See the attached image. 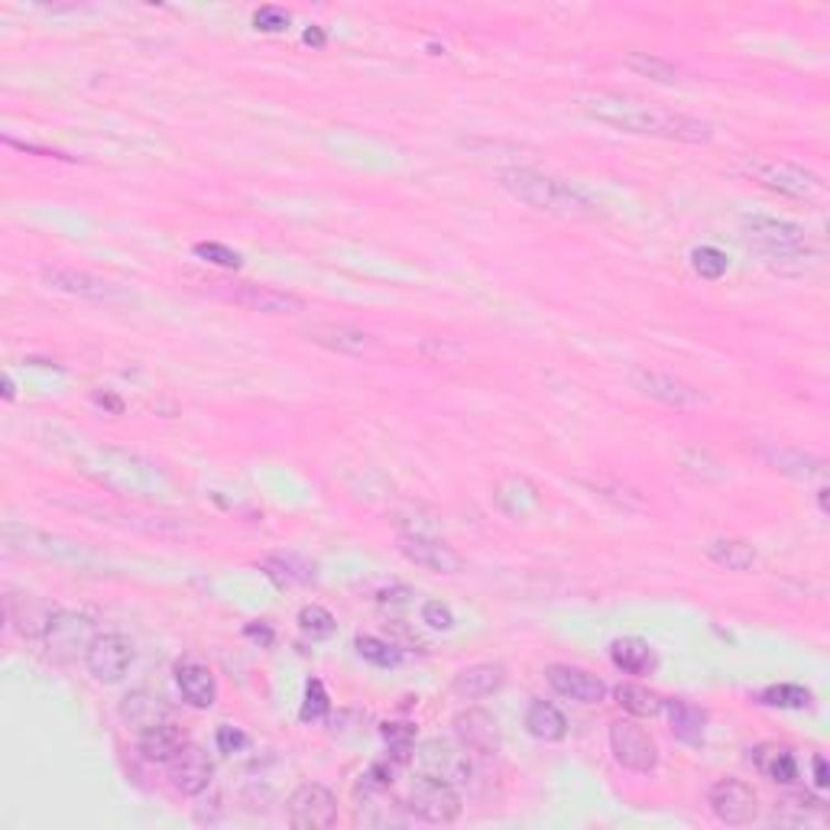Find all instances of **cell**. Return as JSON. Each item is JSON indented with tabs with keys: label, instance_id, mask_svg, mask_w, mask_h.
<instances>
[{
	"label": "cell",
	"instance_id": "obj_33",
	"mask_svg": "<svg viewBox=\"0 0 830 830\" xmlns=\"http://www.w3.org/2000/svg\"><path fill=\"white\" fill-rule=\"evenodd\" d=\"M354 649H357V655L364 662H370L377 668H396L402 662V649L392 639L386 642L380 637H357L354 639Z\"/></svg>",
	"mask_w": 830,
	"mask_h": 830
},
{
	"label": "cell",
	"instance_id": "obj_16",
	"mask_svg": "<svg viewBox=\"0 0 830 830\" xmlns=\"http://www.w3.org/2000/svg\"><path fill=\"white\" fill-rule=\"evenodd\" d=\"M412 760H419V766H422L425 775L445 778L451 785L471 778V760H467V750H464V746H451V743H442V740H429V743H422V746L412 753Z\"/></svg>",
	"mask_w": 830,
	"mask_h": 830
},
{
	"label": "cell",
	"instance_id": "obj_28",
	"mask_svg": "<svg viewBox=\"0 0 830 830\" xmlns=\"http://www.w3.org/2000/svg\"><path fill=\"white\" fill-rule=\"evenodd\" d=\"M525 730L542 743H558L568 737V717L555 704L532 701L525 710Z\"/></svg>",
	"mask_w": 830,
	"mask_h": 830
},
{
	"label": "cell",
	"instance_id": "obj_42",
	"mask_svg": "<svg viewBox=\"0 0 830 830\" xmlns=\"http://www.w3.org/2000/svg\"><path fill=\"white\" fill-rule=\"evenodd\" d=\"M422 623H429L432 630H454V613H451V607L442 604V600H425L422 604Z\"/></svg>",
	"mask_w": 830,
	"mask_h": 830
},
{
	"label": "cell",
	"instance_id": "obj_22",
	"mask_svg": "<svg viewBox=\"0 0 830 830\" xmlns=\"http://www.w3.org/2000/svg\"><path fill=\"white\" fill-rule=\"evenodd\" d=\"M176 685L182 691V701L195 710H208L218 704V678L208 665L201 662H179L176 665Z\"/></svg>",
	"mask_w": 830,
	"mask_h": 830
},
{
	"label": "cell",
	"instance_id": "obj_23",
	"mask_svg": "<svg viewBox=\"0 0 830 830\" xmlns=\"http://www.w3.org/2000/svg\"><path fill=\"white\" fill-rule=\"evenodd\" d=\"M182 746H186V740H182L179 727H173L169 720L150 723V727H143L140 737H136V750H140V756H143L146 763H166V766H169V763L179 756Z\"/></svg>",
	"mask_w": 830,
	"mask_h": 830
},
{
	"label": "cell",
	"instance_id": "obj_50",
	"mask_svg": "<svg viewBox=\"0 0 830 830\" xmlns=\"http://www.w3.org/2000/svg\"><path fill=\"white\" fill-rule=\"evenodd\" d=\"M818 507H821V512H828V510H830V503H828V487H818Z\"/></svg>",
	"mask_w": 830,
	"mask_h": 830
},
{
	"label": "cell",
	"instance_id": "obj_7",
	"mask_svg": "<svg viewBox=\"0 0 830 830\" xmlns=\"http://www.w3.org/2000/svg\"><path fill=\"white\" fill-rule=\"evenodd\" d=\"M43 283L56 292L75 296V299H88V302H128L130 292L121 289L118 283L95 276L88 269H75V266H49L43 269Z\"/></svg>",
	"mask_w": 830,
	"mask_h": 830
},
{
	"label": "cell",
	"instance_id": "obj_29",
	"mask_svg": "<svg viewBox=\"0 0 830 830\" xmlns=\"http://www.w3.org/2000/svg\"><path fill=\"white\" fill-rule=\"evenodd\" d=\"M707 558L727 572H750L756 565V549L743 539H710L707 542Z\"/></svg>",
	"mask_w": 830,
	"mask_h": 830
},
{
	"label": "cell",
	"instance_id": "obj_8",
	"mask_svg": "<svg viewBox=\"0 0 830 830\" xmlns=\"http://www.w3.org/2000/svg\"><path fill=\"white\" fill-rule=\"evenodd\" d=\"M133 662H136V649L121 633H98L91 639L88 652H85V665H88L91 678L101 682V685L124 682V675L133 668Z\"/></svg>",
	"mask_w": 830,
	"mask_h": 830
},
{
	"label": "cell",
	"instance_id": "obj_49",
	"mask_svg": "<svg viewBox=\"0 0 830 830\" xmlns=\"http://www.w3.org/2000/svg\"><path fill=\"white\" fill-rule=\"evenodd\" d=\"M13 396H16V386H13V377H10V374H3V399L10 402Z\"/></svg>",
	"mask_w": 830,
	"mask_h": 830
},
{
	"label": "cell",
	"instance_id": "obj_14",
	"mask_svg": "<svg viewBox=\"0 0 830 830\" xmlns=\"http://www.w3.org/2000/svg\"><path fill=\"white\" fill-rule=\"evenodd\" d=\"M306 337L324 351H334L344 357H364L377 347L374 334H367L364 328H354V324H341V321H316L306 328Z\"/></svg>",
	"mask_w": 830,
	"mask_h": 830
},
{
	"label": "cell",
	"instance_id": "obj_35",
	"mask_svg": "<svg viewBox=\"0 0 830 830\" xmlns=\"http://www.w3.org/2000/svg\"><path fill=\"white\" fill-rule=\"evenodd\" d=\"M760 704L778 707V710H808L815 707V695L805 685H768L760 695Z\"/></svg>",
	"mask_w": 830,
	"mask_h": 830
},
{
	"label": "cell",
	"instance_id": "obj_26",
	"mask_svg": "<svg viewBox=\"0 0 830 830\" xmlns=\"http://www.w3.org/2000/svg\"><path fill=\"white\" fill-rule=\"evenodd\" d=\"M610 662L627 675H652L659 668L655 649L639 637H620L610 642Z\"/></svg>",
	"mask_w": 830,
	"mask_h": 830
},
{
	"label": "cell",
	"instance_id": "obj_24",
	"mask_svg": "<svg viewBox=\"0 0 830 830\" xmlns=\"http://www.w3.org/2000/svg\"><path fill=\"white\" fill-rule=\"evenodd\" d=\"M750 763H753V768L763 778L775 782V785H795L798 782V760L782 743H760V746H753L750 750Z\"/></svg>",
	"mask_w": 830,
	"mask_h": 830
},
{
	"label": "cell",
	"instance_id": "obj_15",
	"mask_svg": "<svg viewBox=\"0 0 830 830\" xmlns=\"http://www.w3.org/2000/svg\"><path fill=\"white\" fill-rule=\"evenodd\" d=\"M95 637H98V633H95V627H91L88 617L71 613V610H56L53 620H49V627H46L43 642L49 645V652H56V655H63V659H71V655H78V652L85 655Z\"/></svg>",
	"mask_w": 830,
	"mask_h": 830
},
{
	"label": "cell",
	"instance_id": "obj_6",
	"mask_svg": "<svg viewBox=\"0 0 830 830\" xmlns=\"http://www.w3.org/2000/svg\"><path fill=\"white\" fill-rule=\"evenodd\" d=\"M707 808L727 828H750L760 818V795L740 778H720L707 792Z\"/></svg>",
	"mask_w": 830,
	"mask_h": 830
},
{
	"label": "cell",
	"instance_id": "obj_25",
	"mask_svg": "<svg viewBox=\"0 0 830 830\" xmlns=\"http://www.w3.org/2000/svg\"><path fill=\"white\" fill-rule=\"evenodd\" d=\"M766 461L772 471L788 474L795 480H825V474H828L825 457L798 451V447H766Z\"/></svg>",
	"mask_w": 830,
	"mask_h": 830
},
{
	"label": "cell",
	"instance_id": "obj_10",
	"mask_svg": "<svg viewBox=\"0 0 830 830\" xmlns=\"http://www.w3.org/2000/svg\"><path fill=\"white\" fill-rule=\"evenodd\" d=\"M289 825L296 830H328L337 825V798L331 788L309 782L289 798Z\"/></svg>",
	"mask_w": 830,
	"mask_h": 830
},
{
	"label": "cell",
	"instance_id": "obj_38",
	"mask_svg": "<svg viewBox=\"0 0 830 830\" xmlns=\"http://www.w3.org/2000/svg\"><path fill=\"white\" fill-rule=\"evenodd\" d=\"M691 266H695V273H698L701 279L717 283V279H723V273L730 269V259H727L723 251L704 244V247H695V251H691Z\"/></svg>",
	"mask_w": 830,
	"mask_h": 830
},
{
	"label": "cell",
	"instance_id": "obj_45",
	"mask_svg": "<svg viewBox=\"0 0 830 830\" xmlns=\"http://www.w3.org/2000/svg\"><path fill=\"white\" fill-rule=\"evenodd\" d=\"M91 399H95V406H101V409H111L114 416H121V412H124V402H121V396H114V392H101V389H98V392H95Z\"/></svg>",
	"mask_w": 830,
	"mask_h": 830
},
{
	"label": "cell",
	"instance_id": "obj_21",
	"mask_svg": "<svg viewBox=\"0 0 830 830\" xmlns=\"http://www.w3.org/2000/svg\"><path fill=\"white\" fill-rule=\"evenodd\" d=\"M53 613H56V607L43 604V600L33 597V594H10V597H7V620L13 623V630H16L20 637H46V627H49Z\"/></svg>",
	"mask_w": 830,
	"mask_h": 830
},
{
	"label": "cell",
	"instance_id": "obj_48",
	"mask_svg": "<svg viewBox=\"0 0 830 830\" xmlns=\"http://www.w3.org/2000/svg\"><path fill=\"white\" fill-rule=\"evenodd\" d=\"M247 637L263 639V642H266V645H269V642H273V633H269V630H266V627H254V623H251V627H247Z\"/></svg>",
	"mask_w": 830,
	"mask_h": 830
},
{
	"label": "cell",
	"instance_id": "obj_31",
	"mask_svg": "<svg viewBox=\"0 0 830 830\" xmlns=\"http://www.w3.org/2000/svg\"><path fill=\"white\" fill-rule=\"evenodd\" d=\"M263 572L279 587H296V584L316 580V565H309L299 555H269V558H263Z\"/></svg>",
	"mask_w": 830,
	"mask_h": 830
},
{
	"label": "cell",
	"instance_id": "obj_36",
	"mask_svg": "<svg viewBox=\"0 0 830 830\" xmlns=\"http://www.w3.org/2000/svg\"><path fill=\"white\" fill-rule=\"evenodd\" d=\"M296 623H299L302 637H309L312 642L331 639L334 637V630H337V620H334V617H331V610H324L321 604H306V607L299 610Z\"/></svg>",
	"mask_w": 830,
	"mask_h": 830
},
{
	"label": "cell",
	"instance_id": "obj_46",
	"mask_svg": "<svg viewBox=\"0 0 830 830\" xmlns=\"http://www.w3.org/2000/svg\"><path fill=\"white\" fill-rule=\"evenodd\" d=\"M811 768H815V785H818V788H828L830 785L828 760H825V756H815V760H811Z\"/></svg>",
	"mask_w": 830,
	"mask_h": 830
},
{
	"label": "cell",
	"instance_id": "obj_11",
	"mask_svg": "<svg viewBox=\"0 0 830 830\" xmlns=\"http://www.w3.org/2000/svg\"><path fill=\"white\" fill-rule=\"evenodd\" d=\"M451 727H454L457 743L464 750H471V753L494 756L503 746L500 720L490 710H484V707H464V710H457L454 720H451Z\"/></svg>",
	"mask_w": 830,
	"mask_h": 830
},
{
	"label": "cell",
	"instance_id": "obj_43",
	"mask_svg": "<svg viewBox=\"0 0 830 830\" xmlns=\"http://www.w3.org/2000/svg\"><path fill=\"white\" fill-rule=\"evenodd\" d=\"M254 26L256 30H263V33H283L286 26H289V13L283 10V7H259L254 13Z\"/></svg>",
	"mask_w": 830,
	"mask_h": 830
},
{
	"label": "cell",
	"instance_id": "obj_44",
	"mask_svg": "<svg viewBox=\"0 0 830 830\" xmlns=\"http://www.w3.org/2000/svg\"><path fill=\"white\" fill-rule=\"evenodd\" d=\"M218 750L221 753H237V750H244L247 746V733L244 730H237V727H218Z\"/></svg>",
	"mask_w": 830,
	"mask_h": 830
},
{
	"label": "cell",
	"instance_id": "obj_20",
	"mask_svg": "<svg viewBox=\"0 0 830 830\" xmlns=\"http://www.w3.org/2000/svg\"><path fill=\"white\" fill-rule=\"evenodd\" d=\"M503 685H507V665L480 662V665H471V668L457 672L454 682H451V691L457 698H464V701H480V698L497 695Z\"/></svg>",
	"mask_w": 830,
	"mask_h": 830
},
{
	"label": "cell",
	"instance_id": "obj_40",
	"mask_svg": "<svg viewBox=\"0 0 830 830\" xmlns=\"http://www.w3.org/2000/svg\"><path fill=\"white\" fill-rule=\"evenodd\" d=\"M192 251L198 259H204L211 266H221V269H241L244 266V256L231 251V247H224V244H218V241H201V244H195Z\"/></svg>",
	"mask_w": 830,
	"mask_h": 830
},
{
	"label": "cell",
	"instance_id": "obj_39",
	"mask_svg": "<svg viewBox=\"0 0 830 830\" xmlns=\"http://www.w3.org/2000/svg\"><path fill=\"white\" fill-rule=\"evenodd\" d=\"M328 713H331L328 688L321 685L319 678H309V685H306V701H302V710H299V720H302V723H316V720H324Z\"/></svg>",
	"mask_w": 830,
	"mask_h": 830
},
{
	"label": "cell",
	"instance_id": "obj_17",
	"mask_svg": "<svg viewBox=\"0 0 830 830\" xmlns=\"http://www.w3.org/2000/svg\"><path fill=\"white\" fill-rule=\"evenodd\" d=\"M228 299H234L237 306L259 312V316H299L306 312V302L292 292L283 289H269V286H254V283H237Z\"/></svg>",
	"mask_w": 830,
	"mask_h": 830
},
{
	"label": "cell",
	"instance_id": "obj_13",
	"mask_svg": "<svg viewBox=\"0 0 830 830\" xmlns=\"http://www.w3.org/2000/svg\"><path fill=\"white\" fill-rule=\"evenodd\" d=\"M399 552L406 562H412L416 568H425L432 575H461L464 572V558L461 552H454L442 539L432 535H399Z\"/></svg>",
	"mask_w": 830,
	"mask_h": 830
},
{
	"label": "cell",
	"instance_id": "obj_37",
	"mask_svg": "<svg viewBox=\"0 0 830 830\" xmlns=\"http://www.w3.org/2000/svg\"><path fill=\"white\" fill-rule=\"evenodd\" d=\"M380 737L389 746V760H396L399 766H406L416 753V727L412 723H384Z\"/></svg>",
	"mask_w": 830,
	"mask_h": 830
},
{
	"label": "cell",
	"instance_id": "obj_27",
	"mask_svg": "<svg viewBox=\"0 0 830 830\" xmlns=\"http://www.w3.org/2000/svg\"><path fill=\"white\" fill-rule=\"evenodd\" d=\"M668 713V727H672V737L691 750H701L704 746V713L695 707V704L682 701V698H665V710Z\"/></svg>",
	"mask_w": 830,
	"mask_h": 830
},
{
	"label": "cell",
	"instance_id": "obj_1",
	"mask_svg": "<svg viewBox=\"0 0 830 830\" xmlns=\"http://www.w3.org/2000/svg\"><path fill=\"white\" fill-rule=\"evenodd\" d=\"M580 108L597 124H607V128L623 130V133H637V136H659V140H678V143H710L713 140V128L701 118H691V114H682L672 108H659V104H645L630 95H607V91L587 95V98H580Z\"/></svg>",
	"mask_w": 830,
	"mask_h": 830
},
{
	"label": "cell",
	"instance_id": "obj_5",
	"mask_svg": "<svg viewBox=\"0 0 830 830\" xmlns=\"http://www.w3.org/2000/svg\"><path fill=\"white\" fill-rule=\"evenodd\" d=\"M406 808H409L412 818H419L425 825H454L461 818V811H464L457 788L445 778H435V775H425V772L412 782Z\"/></svg>",
	"mask_w": 830,
	"mask_h": 830
},
{
	"label": "cell",
	"instance_id": "obj_12",
	"mask_svg": "<svg viewBox=\"0 0 830 830\" xmlns=\"http://www.w3.org/2000/svg\"><path fill=\"white\" fill-rule=\"evenodd\" d=\"M630 380L637 386L642 396L662 402V406H672V409H698L704 406V392L698 386L685 384L682 377H672V374H662V370H649V367H637L630 374Z\"/></svg>",
	"mask_w": 830,
	"mask_h": 830
},
{
	"label": "cell",
	"instance_id": "obj_2",
	"mask_svg": "<svg viewBox=\"0 0 830 830\" xmlns=\"http://www.w3.org/2000/svg\"><path fill=\"white\" fill-rule=\"evenodd\" d=\"M500 189L516 198L519 204L552 214V218H565V221H600L607 211L604 204L580 189L577 182H568L562 176L542 173V169H525V166H510L497 173Z\"/></svg>",
	"mask_w": 830,
	"mask_h": 830
},
{
	"label": "cell",
	"instance_id": "obj_19",
	"mask_svg": "<svg viewBox=\"0 0 830 830\" xmlns=\"http://www.w3.org/2000/svg\"><path fill=\"white\" fill-rule=\"evenodd\" d=\"M211 775H214V766H211V760H208V753L204 750H198V746H182L179 750V756L169 763V782H173V788L176 792H182V795H201L208 785H211Z\"/></svg>",
	"mask_w": 830,
	"mask_h": 830
},
{
	"label": "cell",
	"instance_id": "obj_4",
	"mask_svg": "<svg viewBox=\"0 0 830 830\" xmlns=\"http://www.w3.org/2000/svg\"><path fill=\"white\" fill-rule=\"evenodd\" d=\"M743 237L750 247H756L768 259H808L815 256L808 231L785 218L768 214H746L743 218Z\"/></svg>",
	"mask_w": 830,
	"mask_h": 830
},
{
	"label": "cell",
	"instance_id": "obj_30",
	"mask_svg": "<svg viewBox=\"0 0 830 830\" xmlns=\"http://www.w3.org/2000/svg\"><path fill=\"white\" fill-rule=\"evenodd\" d=\"M811 821H825V801H818L815 795H788L775 805L772 825H811Z\"/></svg>",
	"mask_w": 830,
	"mask_h": 830
},
{
	"label": "cell",
	"instance_id": "obj_41",
	"mask_svg": "<svg viewBox=\"0 0 830 830\" xmlns=\"http://www.w3.org/2000/svg\"><path fill=\"white\" fill-rule=\"evenodd\" d=\"M419 351H422V357L439 361V364H451V361H461V357H464V347H461L454 337H425V341L419 344Z\"/></svg>",
	"mask_w": 830,
	"mask_h": 830
},
{
	"label": "cell",
	"instance_id": "obj_18",
	"mask_svg": "<svg viewBox=\"0 0 830 830\" xmlns=\"http://www.w3.org/2000/svg\"><path fill=\"white\" fill-rule=\"evenodd\" d=\"M545 682L552 685L555 695L568 698V701L600 704L607 698V685L597 675H590L587 668H575V665H549Z\"/></svg>",
	"mask_w": 830,
	"mask_h": 830
},
{
	"label": "cell",
	"instance_id": "obj_3",
	"mask_svg": "<svg viewBox=\"0 0 830 830\" xmlns=\"http://www.w3.org/2000/svg\"><path fill=\"white\" fill-rule=\"evenodd\" d=\"M740 173L750 176L753 182H760L768 192L785 195V198H798V201H811L825 195L821 176H815L811 169L792 163V159H775V156H746L740 163Z\"/></svg>",
	"mask_w": 830,
	"mask_h": 830
},
{
	"label": "cell",
	"instance_id": "obj_32",
	"mask_svg": "<svg viewBox=\"0 0 830 830\" xmlns=\"http://www.w3.org/2000/svg\"><path fill=\"white\" fill-rule=\"evenodd\" d=\"M613 698H617V704H620L627 713H633V717H659V713L665 710V698H662V695L649 691L645 685H633V682L617 685V688H613Z\"/></svg>",
	"mask_w": 830,
	"mask_h": 830
},
{
	"label": "cell",
	"instance_id": "obj_9",
	"mask_svg": "<svg viewBox=\"0 0 830 830\" xmlns=\"http://www.w3.org/2000/svg\"><path fill=\"white\" fill-rule=\"evenodd\" d=\"M610 750H613V760L630 772L649 775L659 766V743L645 727H639L637 720H613L610 723Z\"/></svg>",
	"mask_w": 830,
	"mask_h": 830
},
{
	"label": "cell",
	"instance_id": "obj_34",
	"mask_svg": "<svg viewBox=\"0 0 830 830\" xmlns=\"http://www.w3.org/2000/svg\"><path fill=\"white\" fill-rule=\"evenodd\" d=\"M623 65L630 71H637L642 78H652V81H662V85H672L678 81V65L662 59V56H652V53H630Z\"/></svg>",
	"mask_w": 830,
	"mask_h": 830
},
{
	"label": "cell",
	"instance_id": "obj_47",
	"mask_svg": "<svg viewBox=\"0 0 830 830\" xmlns=\"http://www.w3.org/2000/svg\"><path fill=\"white\" fill-rule=\"evenodd\" d=\"M302 40H306L309 46H316V49H321V46L328 43V40H324V33H321L319 26H309V30L302 33Z\"/></svg>",
	"mask_w": 830,
	"mask_h": 830
}]
</instances>
